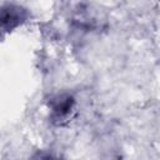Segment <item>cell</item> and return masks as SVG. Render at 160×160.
<instances>
[{
    "label": "cell",
    "mask_w": 160,
    "mask_h": 160,
    "mask_svg": "<svg viewBox=\"0 0 160 160\" xmlns=\"http://www.w3.org/2000/svg\"><path fill=\"white\" fill-rule=\"evenodd\" d=\"M31 160H60V159L49 152H38Z\"/></svg>",
    "instance_id": "cell-3"
},
{
    "label": "cell",
    "mask_w": 160,
    "mask_h": 160,
    "mask_svg": "<svg viewBox=\"0 0 160 160\" xmlns=\"http://www.w3.org/2000/svg\"><path fill=\"white\" fill-rule=\"evenodd\" d=\"M20 10L22 9L14 5L1 6L0 8V29L8 31L14 26H16L22 19Z\"/></svg>",
    "instance_id": "cell-2"
},
{
    "label": "cell",
    "mask_w": 160,
    "mask_h": 160,
    "mask_svg": "<svg viewBox=\"0 0 160 160\" xmlns=\"http://www.w3.org/2000/svg\"><path fill=\"white\" fill-rule=\"evenodd\" d=\"M74 105H75V101H74L72 96H70L68 94L56 96L55 99H52L50 101V106L52 110L51 119L58 122L68 119L74 109Z\"/></svg>",
    "instance_id": "cell-1"
}]
</instances>
